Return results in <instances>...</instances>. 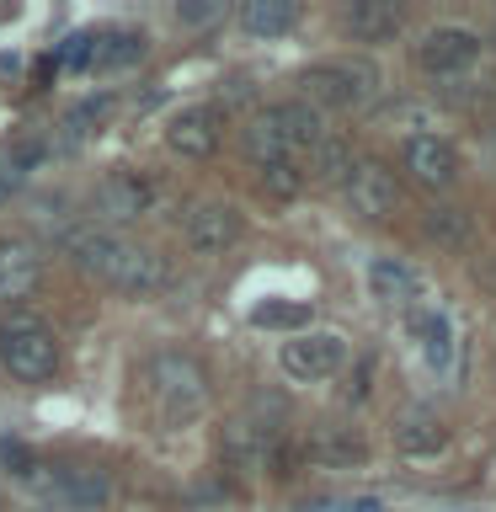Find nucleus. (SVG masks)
I'll list each match as a JSON object with an SVG mask.
<instances>
[{
	"mask_svg": "<svg viewBox=\"0 0 496 512\" xmlns=\"http://www.w3.org/2000/svg\"><path fill=\"white\" fill-rule=\"evenodd\" d=\"M400 160H406V171H411L422 187H438V192H443V187L459 182V150H454L448 139H438V134H416Z\"/></svg>",
	"mask_w": 496,
	"mask_h": 512,
	"instance_id": "nucleus-11",
	"label": "nucleus"
},
{
	"mask_svg": "<svg viewBox=\"0 0 496 512\" xmlns=\"http://www.w3.org/2000/svg\"><path fill=\"white\" fill-rule=\"evenodd\" d=\"M347 32L358 43H390L400 32V6L395 0H358V6L347 11Z\"/></svg>",
	"mask_w": 496,
	"mask_h": 512,
	"instance_id": "nucleus-18",
	"label": "nucleus"
},
{
	"mask_svg": "<svg viewBox=\"0 0 496 512\" xmlns=\"http://www.w3.org/2000/svg\"><path fill=\"white\" fill-rule=\"evenodd\" d=\"M347 203H352V214H363V219L395 214V203H400L395 171L379 166V160H363V166H352V176H347Z\"/></svg>",
	"mask_w": 496,
	"mask_h": 512,
	"instance_id": "nucleus-8",
	"label": "nucleus"
},
{
	"mask_svg": "<svg viewBox=\"0 0 496 512\" xmlns=\"http://www.w3.org/2000/svg\"><path fill=\"white\" fill-rule=\"evenodd\" d=\"M144 384H150V406L160 416V427H187L208 406V374L187 352H155L144 363Z\"/></svg>",
	"mask_w": 496,
	"mask_h": 512,
	"instance_id": "nucleus-2",
	"label": "nucleus"
},
{
	"mask_svg": "<svg viewBox=\"0 0 496 512\" xmlns=\"http://www.w3.org/2000/svg\"><path fill=\"white\" fill-rule=\"evenodd\" d=\"M43 278V251L27 235H0V304L27 299Z\"/></svg>",
	"mask_w": 496,
	"mask_h": 512,
	"instance_id": "nucleus-9",
	"label": "nucleus"
},
{
	"mask_svg": "<svg viewBox=\"0 0 496 512\" xmlns=\"http://www.w3.org/2000/svg\"><path fill=\"white\" fill-rule=\"evenodd\" d=\"M304 512H379L374 496H352V502H304Z\"/></svg>",
	"mask_w": 496,
	"mask_h": 512,
	"instance_id": "nucleus-27",
	"label": "nucleus"
},
{
	"mask_svg": "<svg viewBox=\"0 0 496 512\" xmlns=\"http://www.w3.org/2000/svg\"><path fill=\"white\" fill-rule=\"evenodd\" d=\"M144 54V38L139 32H102V38H91V59L96 70H118V64H134Z\"/></svg>",
	"mask_w": 496,
	"mask_h": 512,
	"instance_id": "nucleus-23",
	"label": "nucleus"
},
{
	"mask_svg": "<svg viewBox=\"0 0 496 512\" xmlns=\"http://www.w3.org/2000/svg\"><path fill=\"white\" fill-rule=\"evenodd\" d=\"M395 443H400V454H411V459H427V454H438V448L448 443V427H443L432 411H411L406 422L395 427Z\"/></svg>",
	"mask_w": 496,
	"mask_h": 512,
	"instance_id": "nucleus-21",
	"label": "nucleus"
},
{
	"mask_svg": "<svg viewBox=\"0 0 496 512\" xmlns=\"http://www.w3.org/2000/svg\"><path fill=\"white\" fill-rule=\"evenodd\" d=\"M416 59H422L427 75H459L480 59V38L470 27H432L422 43H416Z\"/></svg>",
	"mask_w": 496,
	"mask_h": 512,
	"instance_id": "nucleus-7",
	"label": "nucleus"
},
{
	"mask_svg": "<svg viewBox=\"0 0 496 512\" xmlns=\"http://www.w3.org/2000/svg\"><path fill=\"white\" fill-rule=\"evenodd\" d=\"M310 107H363L379 86V70L368 59H336V64H310L299 75Z\"/></svg>",
	"mask_w": 496,
	"mask_h": 512,
	"instance_id": "nucleus-5",
	"label": "nucleus"
},
{
	"mask_svg": "<svg viewBox=\"0 0 496 512\" xmlns=\"http://www.w3.org/2000/svg\"><path fill=\"white\" fill-rule=\"evenodd\" d=\"M480 155H486V166L496 171V128H491V134H486V144H480Z\"/></svg>",
	"mask_w": 496,
	"mask_h": 512,
	"instance_id": "nucleus-29",
	"label": "nucleus"
},
{
	"mask_svg": "<svg viewBox=\"0 0 496 512\" xmlns=\"http://www.w3.org/2000/svg\"><path fill=\"white\" fill-rule=\"evenodd\" d=\"M70 256H75V267L80 272H91V278H102L107 288H118V294H139V299H150L166 288L171 278V267H166V256H155L150 246H134V240H118L112 230H75L70 240Z\"/></svg>",
	"mask_w": 496,
	"mask_h": 512,
	"instance_id": "nucleus-1",
	"label": "nucleus"
},
{
	"mask_svg": "<svg viewBox=\"0 0 496 512\" xmlns=\"http://www.w3.org/2000/svg\"><path fill=\"white\" fill-rule=\"evenodd\" d=\"M96 214L107 224H134L139 214H150V182L139 171H112L96 187Z\"/></svg>",
	"mask_w": 496,
	"mask_h": 512,
	"instance_id": "nucleus-12",
	"label": "nucleus"
},
{
	"mask_svg": "<svg viewBox=\"0 0 496 512\" xmlns=\"http://www.w3.org/2000/svg\"><path fill=\"white\" fill-rule=\"evenodd\" d=\"M294 22H299L294 0H246L240 6V27L251 38H283V32H294Z\"/></svg>",
	"mask_w": 496,
	"mask_h": 512,
	"instance_id": "nucleus-20",
	"label": "nucleus"
},
{
	"mask_svg": "<svg viewBox=\"0 0 496 512\" xmlns=\"http://www.w3.org/2000/svg\"><path fill=\"white\" fill-rule=\"evenodd\" d=\"M176 16H182V22H192V27H203V22H214V16H219V6H182Z\"/></svg>",
	"mask_w": 496,
	"mask_h": 512,
	"instance_id": "nucleus-28",
	"label": "nucleus"
},
{
	"mask_svg": "<svg viewBox=\"0 0 496 512\" xmlns=\"http://www.w3.org/2000/svg\"><path fill=\"white\" fill-rule=\"evenodd\" d=\"M219 128H224V112L219 107H182L166 128V144L187 160H208L219 150Z\"/></svg>",
	"mask_w": 496,
	"mask_h": 512,
	"instance_id": "nucleus-10",
	"label": "nucleus"
},
{
	"mask_svg": "<svg viewBox=\"0 0 496 512\" xmlns=\"http://www.w3.org/2000/svg\"><path fill=\"white\" fill-rule=\"evenodd\" d=\"M70 491H75V502H102V496H107V475L70 470Z\"/></svg>",
	"mask_w": 496,
	"mask_h": 512,
	"instance_id": "nucleus-26",
	"label": "nucleus"
},
{
	"mask_svg": "<svg viewBox=\"0 0 496 512\" xmlns=\"http://www.w3.org/2000/svg\"><path fill=\"white\" fill-rule=\"evenodd\" d=\"M304 454L315 464H326V470H352V464L368 459V443L352 427H315L310 443H304Z\"/></svg>",
	"mask_w": 496,
	"mask_h": 512,
	"instance_id": "nucleus-15",
	"label": "nucleus"
},
{
	"mask_svg": "<svg viewBox=\"0 0 496 512\" xmlns=\"http://www.w3.org/2000/svg\"><path fill=\"white\" fill-rule=\"evenodd\" d=\"M368 288H374V299H384V304H416L422 299V278H416L406 262H395V256H374V262H368Z\"/></svg>",
	"mask_w": 496,
	"mask_h": 512,
	"instance_id": "nucleus-16",
	"label": "nucleus"
},
{
	"mask_svg": "<svg viewBox=\"0 0 496 512\" xmlns=\"http://www.w3.org/2000/svg\"><path fill=\"white\" fill-rule=\"evenodd\" d=\"M0 363H6V374L22 379V384H48V379L59 374V342H54V331H48L38 315L11 310L6 320H0Z\"/></svg>",
	"mask_w": 496,
	"mask_h": 512,
	"instance_id": "nucleus-4",
	"label": "nucleus"
},
{
	"mask_svg": "<svg viewBox=\"0 0 496 512\" xmlns=\"http://www.w3.org/2000/svg\"><path fill=\"white\" fill-rule=\"evenodd\" d=\"M304 155H310V160H304V182H320V187H331V182H347V176H352V166H358V160H352V144L347 139H320L315 144V150H304Z\"/></svg>",
	"mask_w": 496,
	"mask_h": 512,
	"instance_id": "nucleus-19",
	"label": "nucleus"
},
{
	"mask_svg": "<svg viewBox=\"0 0 496 512\" xmlns=\"http://www.w3.org/2000/svg\"><path fill=\"white\" fill-rule=\"evenodd\" d=\"M251 326H262V331H310V304L304 299H267V304H256L251 310Z\"/></svg>",
	"mask_w": 496,
	"mask_h": 512,
	"instance_id": "nucleus-22",
	"label": "nucleus"
},
{
	"mask_svg": "<svg viewBox=\"0 0 496 512\" xmlns=\"http://www.w3.org/2000/svg\"><path fill=\"white\" fill-rule=\"evenodd\" d=\"M278 363H283L288 379L315 384V379H331L336 368L347 363V342H342L336 331H299L294 342H283Z\"/></svg>",
	"mask_w": 496,
	"mask_h": 512,
	"instance_id": "nucleus-6",
	"label": "nucleus"
},
{
	"mask_svg": "<svg viewBox=\"0 0 496 512\" xmlns=\"http://www.w3.org/2000/svg\"><path fill=\"white\" fill-rule=\"evenodd\" d=\"M262 182L278 192V198H288V192H299V187H304V176H299L294 160H278V166H262Z\"/></svg>",
	"mask_w": 496,
	"mask_h": 512,
	"instance_id": "nucleus-25",
	"label": "nucleus"
},
{
	"mask_svg": "<svg viewBox=\"0 0 496 512\" xmlns=\"http://www.w3.org/2000/svg\"><path fill=\"white\" fill-rule=\"evenodd\" d=\"M278 438H283V427L235 416V422L224 427V459H230V464H267L272 448H278Z\"/></svg>",
	"mask_w": 496,
	"mask_h": 512,
	"instance_id": "nucleus-14",
	"label": "nucleus"
},
{
	"mask_svg": "<svg viewBox=\"0 0 496 512\" xmlns=\"http://www.w3.org/2000/svg\"><path fill=\"white\" fill-rule=\"evenodd\" d=\"M235 240H240V208H230V203H198L187 214V246L192 251L214 256L224 246H235Z\"/></svg>",
	"mask_w": 496,
	"mask_h": 512,
	"instance_id": "nucleus-13",
	"label": "nucleus"
},
{
	"mask_svg": "<svg viewBox=\"0 0 496 512\" xmlns=\"http://www.w3.org/2000/svg\"><path fill=\"white\" fill-rule=\"evenodd\" d=\"M411 342L427 368H448V358H454V331H448L443 310H411Z\"/></svg>",
	"mask_w": 496,
	"mask_h": 512,
	"instance_id": "nucleus-17",
	"label": "nucleus"
},
{
	"mask_svg": "<svg viewBox=\"0 0 496 512\" xmlns=\"http://www.w3.org/2000/svg\"><path fill=\"white\" fill-rule=\"evenodd\" d=\"M427 235L438 240V246H464V240H470V214H464V208H432Z\"/></svg>",
	"mask_w": 496,
	"mask_h": 512,
	"instance_id": "nucleus-24",
	"label": "nucleus"
},
{
	"mask_svg": "<svg viewBox=\"0 0 496 512\" xmlns=\"http://www.w3.org/2000/svg\"><path fill=\"white\" fill-rule=\"evenodd\" d=\"M320 139H326V128H320V112L310 102H278V107L256 112L251 128L240 134V144H246V155L256 166L294 160L299 150H315Z\"/></svg>",
	"mask_w": 496,
	"mask_h": 512,
	"instance_id": "nucleus-3",
	"label": "nucleus"
}]
</instances>
